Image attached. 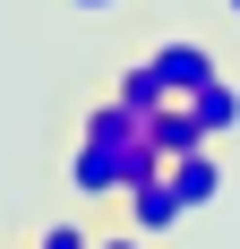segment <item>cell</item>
Returning a JSON list of instances; mask_svg holds the SVG:
<instances>
[{
    "label": "cell",
    "instance_id": "1",
    "mask_svg": "<svg viewBox=\"0 0 240 249\" xmlns=\"http://www.w3.org/2000/svg\"><path fill=\"white\" fill-rule=\"evenodd\" d=\"M163 172V155L146 146V121L137 112H120L112 95L86 112V129H77V155H69V189L77 198H120L129 180Z\"/></svg>",
    "mask_w": 240,
    "mask_h": 249
},
{
    "label": "cell",
    "instance_id": "2",
    "mask_svg": "<svg viewBox=\"0 0 240 249\" xmlns=\"http://www.w3.org/2000/svg\"><path fill=\"white\" fill-rule=\"evenodd\" d=\"M120 198H129V232H146V241L180 232V198H171V172H146V180H129Z\"/></svg>",
    "mask_w": 240,
    "mask_h": 249
},
{
    "label": "cell",
    "instance_id": "3",
    "mask_svg": "<svg viewBox=\"0 0 240 249\" xmlns=\"http://www.w3.org/2000/svg\"><path fill=\"white\" fill-rule=\"evenodd\" d=\"M163 172H171V198H180V215H206V206L223 198V163H215L206 146H189V155H171Z\"/></svg>",
    "mask_w": 240,
    "mask_h": 249
},
{
    "label": "cell",
    "instance_id": "4",
    "mask_svg": "<svg viewBox=\"0 0 240 249\" xmlns=\"http://www.w3.org/2000/svg\"><path fill=\"white\" fill-rule=\"evenodd\" d=\"M146 146H154V155L171 163V155H189V146H215V138L197 129V112H189V103L171 95V103H154V112H146Z\"/></svg>",
    "mask_w": 240,
    "mask_h": 249
},
{
    "label": "cell",
    "instance_id": "5",
    "mask_svg": "<svg viewBox=\"0 0 240 249\" xmlns=\"http://www.w3.org/2000/svg\"><path fill=\"white\" fill-rule=\"evenodd\" d=\"M146 60H154V77H163V95H197V86L215 77V52L206 43H154Z\"/></svg>",
    "mask_w": 240,
    "mask_h": 249
},
{
    "label": "cell",
    "instance_id": "6",
    "mask_svg": "<svg viewBox=\"0 0 240 249\" xmlns=\"http://www.w3.org/2000/svg\"><path fill=\"white\" fill-rule=\"evenodd\" d=\"M180 103H189V112H197V129H206V138H232V129H240V86H232V77H206V86H197V95H180Z\"/></svg>",
    "mask_w": 240,
    "mask_h": 249
},
{
    "label": "cell",
    "instance_id": "7",
    "mask_svg": "<svg viewBox=\"0 0 240 249\" xmlns=\"http://www.w3.org/2000/svg\"><path fill=\"white\" fill-rule=\"evenodd\" d=\"M112 103H120V112H137V121L154 112V103H171V95H163V77H154V60H129V69L112 77Z\"/></svg>",
    "mask_w": 240,
    "mask_h": 249
},
{
    "label": "cell",
    "instance_id": "8",
    "mask_svg": "<svg viewBox=\"0 0 240 249\" xmlns=\"http://www.w3.org/2000/svg\"><path fill=\"white\" fill-rule=\"evenodd\" d=\"M34 249H95V232H86V224H43Z\"/></svg>",
    "mask_w": 240,
    "mask_h": 249
},
{
    "label": "cell",
    "instance_id": "9",
    "mask_svg": "<svg viewBox=\"0 0 240 249\" xmlns=\"http://www.w3.org/2000/svg\"><path fill=\"white\" fill-rule=\"evenodd\" d=\"M95 249H154L146 232H95Z\"/></svg>",
    "mask_w": 240,
    "mask_h": 249
},
{
    "label": "cell",
    "instance_id": "10",
    "mask_svg": "<svg viewBox=\"0 0 240 249\" xmlns=\"http://www.w3.org/2000/svg\"><path fill=\"white\" fill-rule=\"evenodd\" d=\"M69 9H129V0H69Z\"/></svg>",
    "mask_w": 240,
    "mask_h": 249
},
{
    "label": "cell",
    "instance_id": "11",
    "mask_svg": "<svg viewBox=\"0 0 240 249\" xmlns=\"http://www.w3.org/2000/svg\"><path fill=\"white\" fill-rule=\"evenodd\" d=\"M223 9H232V18H240V0H223Z\"/></svg>",
    "mask_w": 240,
    "mask_h": 249
}]
</instances>
